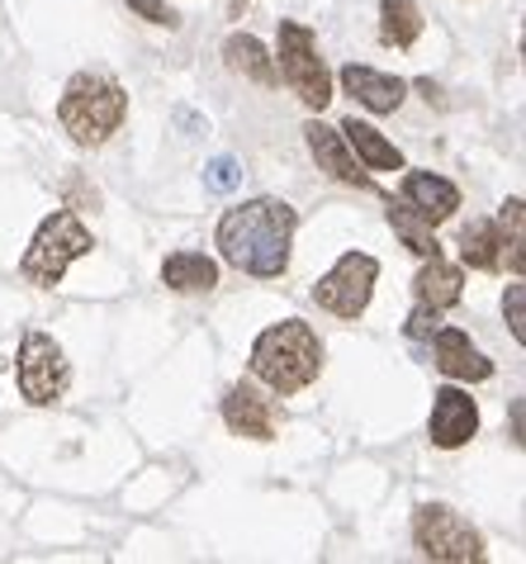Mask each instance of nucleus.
Returning <instances> with one entry per match:
<instances>
[{"label":"nucleus","mask_w":526,"mask_h":564,"mask_svg":"<svg viewBox=\"0 0 526 564\" xmlns=\"http://www.w3.org/2000/svg\"><path fill=\"white\" fill-rule=\"evenodd\" d=\"M294 228H299L294 205H285V199H275V195H261V199H246V205L228 209L219 218L213 242H219L228 265H238V271L256 275V280H275V275H285V265H289Z\"/></svg>","instance_id":"nucleus-1"},{"label":"nucleus","mask_w":526,"mask_h":564,"mask_svg":"<svg viewBox=\"0 0 526 564\" xmlns=\"http://www.w3.org/2000/svg\"><path fill=\"white\" fill-rule=\"evenodd\" d=\"M252 375L275 394H299L304 384L318 380L322 370V341L308 323L299 318H285V323H271L266 333L252 341Z\"/></svg>","instance_id":"nucleus-2"},{"label":"nucleus","mask_w":526,"mask_h":564,"mask_svg":"<svg viewBox=\"0 0 526 564\" xmlns=\"http://www.w3.org/2000/svg\"><path fill=\"white\" fill-rule=\"evenodd\" d=\"M123 115H129V96L110 72H76L57 100V119L72 133L76 148H100L119 133Z\"/></svg>","instance_id":"nucleus-3"},{"label":"nucleus","mask_w":526,"mask_h":564,"mask_svg":"<svg viewBox=\"0 0 526 564\" xmlns=\"http://www.w3.org/2000/svg\"><path fill=\"white\" fill-rule=\"evenodd\" d=\"M90 247H96L90 228H86L72 209H57V214H48V218L39 224L34 242H29V252H24V261H20V271H24L29 285L53 290V285H62L67 265H72L76 257H86Z\"/></svg>","instance_id":"nucleus-4"},{"label":"nucleus","mask_w":526,"mask_h":564,"mask_svg":"<svg viewBox=\"0 0 526 564\" xmlns=\"http://www.w3.org/2000/svg\"><path fill=\"white\" fill-rule=\"evenodd\" d=\"M275 76L299 96L308 109H322L332 100V76L328 67H322L318 57V39L314 29L299 24V20H281V29H275Z\"/></svg>","instance_id":"nucleus-5"},{"label":"nucleus","mask_w":526,"mask_h":564,"mask_svg":"<svg viewBox=\"0 0 526 564\" xmlns=\"http://www.w3.org/2000/svg\"><path fill=\"white\" fill-rule=\"evenodd\" d=\"M413 545L427 560H446V564L484 560V536L446 503H423L413 512Z\"/></svg>","instance_id":"nucleus-6"},{"label":"nucleus","mask_w":526,"mask_h":564,"mask_svg":"<svg viewBox=\"0 0 526 564\" xmlns=\"http://www.w3.org/2000/svg\"><path fill=\"white\" fill-rule=\"evenodd\" d=\"M14 375H20L24 403H34V409H53V403H62V394H67V384H72L67 356H62V347L48 333H24L20 337Z\"/></svg>","instance_id":"nucleus-7"},{"label":"nucleus","mask_w":526,"mask_h":564,"mask_svg":"<svg viewBox=\"0 0 526 564\" xmlns=\"http://www.w3.org/2000/svg\"><path fill=\"white\" fill-rule=\"evenodd\" d=\"M375 280H380V261L365 257V252H347L342 261L332 265L328 275L314 285V304L337 313V318H361L370 294H375Z\"/></svg>","instance_id":"nucleus-8"},{"label":"nucleus","mask_w":526,"mask_h":564,"mask_svg":"<svg viewBox=\"0 0 526 564\" xmlns=\"http://www.w3.org/2000/svg\"><path fill=\"white\" fill-rule=\"evenodd\" d=\"M304 143H308V152H314L318 171H328L332 181L355 185V191H375V181H370V171H365V166L351 156V148H347L342 129H328V123L308 119V123H304Z\"/></svg>","instance_id":"nucleus-9"},{"label":"nucleus","mask_w":526,"mask_h":564,"mask_svg":"<svg viewBox=\"0 0 526 564\" xmlns=\"http://www.w3.org/2000/svg\"><path fill=\"white\" fill-rule=\"evenodd\" d=\"M223 422H228V432L246 436V442H271L275 422H281V409H275L256 384H233L223 394Z\"/></svg>","instance_id":"nucleus-10"},{"label":"nucleus","mask_w":526,"mask_h":564,"mask_svg":"<svg viewBox=\"0 0 526 564\" xmlns=\"http://www.w3.org/2000/svg\"><path fill=\"white\" fill-rule=\"evenodd\" d=\"M474 432H479V409H474V399L465 394V389H441L437 403H431V417H427L431 446L456 451V446H465Z\"/></svg>","instance_id":"nucleus-11"},{"label":"nucleus","mask_w":526,"mask_h":564,"mask_svg":"<svg viewBox=\"0 0 526 564\" xmlns=\"http://www.w3.org/2000/svg\"><path fill=\"white\" fill-rule=\"evenodd\" d=\"M431 360H437L441 375H451V380H489L493 375V360L484 356L470 341V333H460V327H437L431 333Z\"/></svg>","instance_id":"nucleus-12"},{"label":"nucleus","mask_w":526,"mask_h":564,"mask_svg":"<svg viewBox=\"0 0 526 564\" xmlns=\"http://www.w3.org/2000/svg\"><path fill=\"white\" fill-rule=\"evenodd\" d=\"M404 205L423 218V224H446L456 209H460V191L437 171H408L404 176Z\"/></svg>","instance_id":"nucleus-13"},{"label":"nucleus","mask_w":526,"mask_h":564,"mask_svg":"<svg viewBox=\"0 0 526 564\" xmlns=\"http://www.w3.org/2000/svg\"><path fill=\"white\" fill-rule=\"evenodd\" d=\"M342 90L347 96H355L361 100L370 115H394L398 105H404V82L398 76H384V72H375V67H342Z\"/></svg>","instance_id":"nucleus-14"},{"label":"nucleus","mask_w":526,"mask_h":564,"mask_svg":"<svg viewBox=\"0 0 526 564\" xmlns=\"http://www.w3.org/2000/svg\"><path fill=\"white\" fill-rule=\"evenodd\" d=\"M460 261L474 271H503L507 265V232L498 218H474L460 232Z\"/></svg>","instance_id":"nucleus-15"},{"label":"nucleus","mask_w":526,"mask_h":564,"mask_svg":"<svg viewBox=\"0 0 526 564\" xmlns=\"http://www.w3.org/2000/svg\"><path fill=\"white\" fill-rule=\"evenodd\" d=\"M460 290H465V275L456 271V265H446L441 257H427V265L417 271L413 280V294L423 308H456L460 304Z\"/></svg>","instance_id":"nucleus-16"},{"label":"nucleus","mask_w":526,"mask_h":564,"mask_svg":"<svg viewBox=\"0 0 526 564\" xmlns=\"http://www.w3.org/2000/svg\"><path fill=\"white\" fill-rule=\"evenodd\" d=\"M342 138H347V148L355 152V162H365L370 171H404V152H398L380 129H370V123L347 119Z\"/></svg>","instance_id":"nucleus-17"},{"label":"nucleus","mask_w":526,"mask_h":564,"mask_svg":"<svg viewBox=\"0 0 526 564\" xmlns=\"http://www.w3.org/2000/svg\"><path fill=\"white\" fill-rule=\"evenodd\" d=\"M162 280L176 294H209L219 285V265H213L205 252H172L162 261Z\"/></svg>","instance_id":"nucleus-18"},{"label":"nucleus","mask_w":526,"mask_h":564,"mask_svg":"<svg viewBox=\"0 0 526 564\" xmlns=\"http://www.w3.org/2000/svg\"><path fill=\"white\" fill-rule=\"evenodd\" d=\"M223 62H228V72L246 76V82L275 86V57L261 48L252 34H228V43H223Z\"/></svg>","instance_id":"nucleus-19"},{"label":"nucleus","mask_w":526,"mask_h":564,"mask_svg":"<svg viewBox=\"0 0 526 564\" xmlns=\"http://www.w3.org/2000/svg\"><path fill=\"white\" fill-rule=\"evenodd\" d=\"M423 34V10L413 0H380V39L390 48H413Z\"/></svg>","instance_id":"nucleus-20"},{"label":"nucleus","mask_w":526,"mask_h":564,"mask_svg":"<svg viewBox=\"0 0 526 564\" xmlns=\"http://www.w3.org/2000/svg\"><path fill=\"white\" fill-rule=\"evenodd\" d=\"M390 228L398 232V238H404V247L408 252H417V257H441V242H437V232H431V224H423V218H417L404 199H398V205H390Z\"/></svg>","instance_id":"nucleus-21"},{"label":"nucleus","mask_w":526,"mask_h":564,"mask_svg":"<svg viewBox=\"0 0 526 564\" xmlns=\"http://www.w3.org/2000/svg\"><path fill=\"white\" fill-rule=\"evenodd\" d=\"M498 224L507 232V265H513V275H522L526 271V252H522V242H526V232H522L526 209H522V199H507V205L498 209Z\"/></svg>","instance_id":"nucleus-22"},{"label":"nucleus","mask_w":526,"mask_h":564,"mask_svg":"<svg viewBox=\"0 0 526 564\" xmlns=\"http://www.w3.org/2000/svg\"><path fill=\"white\" fill-rule=\"evenodd\" d=\"M205 185L213 195L238 191V185H242V162H238V156H213V162L205 166Z\"/></svg>","instance_id":"nucleus-23"},{"label":"nucleus","mask_w":526,"mask_h":564,"mask_svg":"<svg viewBox=\"0 0 526 564\" xmlns=\"http://www.w3.org/2000/svg\"><path fill=\"white\" fill-rule=\"evenodd\" d=\"M138 20H147V24H162V29H180V14L166 6V0H123Z\"/></svg>","instance_id":"nucleus-24"},{"label":"nucleus","mask_w":526,"mask_h":564,"mask_svg":"<svg viewBox=\"0 0 526 564\" xmlns=\"http://www.w3.org/2000/svg\"><path fill=\"white\" fill-rule=\"evenodd\" d=\"M503 318H507V327H513V337L526 341V290L522 285H507V294H503Z\"/></svg>","instance_id":"nucleus-25"},{"label":"nucleus","mask_w":526,"mask_h":564,"mask_svg":"<svg viewBox=\"0 0 526 564\" xmlns=\"http://www.w3.org/2000/svg\"><path fill=\"white\" fill-rule=\"evenodd\" d=\"M437 308H423V304H417L413 308V318H408V337L413 341H431V333H437Z\"/></svg>","instance_id":"nucleus-26"}]
</instances>
